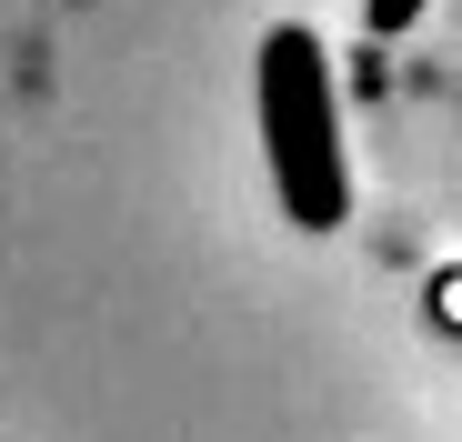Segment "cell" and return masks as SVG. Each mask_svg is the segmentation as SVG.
I'll list each match as a JSON object with an SVG mask.
<instances>
[{
	"instance_id": "1",
	"label": "cell",
	"mask_w": 462,
	"mask_h": 442,
	"mask_svg": "<svg viewBox=\"0 0 462 442\" xmlns=\"http://www.w3.org/2000/svg\"><path fill=\"white\" fill-rule=\"evenodd\" d=\"M252 91H262V152H272L282 211L301 221V232H342L352 171H342V111H332V60H322V41L301 31V21L262 31Z\"/></svg>"
},
{
	"instance_id": "2",
	"label": "cell",
	"mask_w": 462,
	"mask_h": 442,
	"mask_svg": "<svg viewBox=\"0 0 462 442\" xmlns=\"http://www.w3.org/2000/svg\"><path fill=\"white\" fill-rule=\"evenodd\" d=\"M362 21L393 41V31H412V21H422V0H362Z\"/></svg>"
},
{
	"instance_id": "3",
	"label": "cell",
	"mask_w": 462,
	"mask_h": 442,
	"mask_svg": "<svg viewBox=\"0 0 462 442\" xmlns=\"http://www.w3.org/2000/svg\"><path fill=\"white\" fill-rule=\"evenodd\" d=\"M432 312H442V322L462 332V272H442V281H432Z\"/></svg>"
}]
</instances>
